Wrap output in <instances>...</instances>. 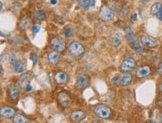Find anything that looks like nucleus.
Masks as SVG:
<instances>
[{
	"mask_svg": "<svg viewBox=\"0 0 162 123\" xmlns=\"http://www.w3.org/2000/svg\"><path fill=\"white\" fill-rule=\"evenodd\" d=\"M94 114L101 119H107L111 115V109L107 105L99 104L94 107Z\"/></svg>",
	"mask_w": 162,
	"mask_h": 123,
	"instance_id": "nucleus-1",
	"label": "nucleus"
},
{
	"mask_svg": "<svg viewBox=\"0 0 162 123\" xmlns=\"http://www.w3.org/2000/svg\"><path fill=\"white\" fill-rule=\"evenodd\" d=\"M136 66V62L134 60L133 57L131 56H126L123 59V61L121 62V65H120V70L122 72H129L131 70H133Z\"/></svg>",
	"mask_w": 162,
	"mask_h": 123,
	"instance_id": "nucleus-2",
	"label": "nucleus"
},
{
	"mask_svg": "<svg viewBox=\"0 0 162 123\" xmlns=\"http://www.w3.org/2000/svg\"><path fill=\"white\" fill-rule=\"evenodd\" d=\"M50 46L56 52H62L65 48V41L61 37H54L50 40Z\"/></svg>",
	"mask_w": 162,
	"mask_h": 123,
	"instance_id": "nucleus-3",
	"label": "nucleus"
},
{
	"mask_svg": "<svg viewBox=\"0 0 162 123\" xmlns=\"http://www.w3.org/2000/svg\"><path fill=\"white\" fill-rule=\"evenodd\" d=\"M69 52L74 56H80L84 53V47L78 42V41H72L69 44Z\"/></svg>",
	"mask_w": 162,
	"mask_h": 123,
	"instance_id": "nucleus-4",
	"label": "nucleus"
},
{
	"mask_svg": "<svg viewBox=\"0 0 162 123\" xmlns=\"http://www.w3.org/2000/svg\"><path fill=\"white\" fill-rule=\"evenodd\" d=\"M57 99H58V102L60 103V105L63 106V107H68L71 103L70 95H69L68 93H66V92H64V91H61L58 93Z\"/></svg>",
	"mask_w": 162,
	"mask_h": 123,
	"instance_id": "nucleus-5",
	"label": "nucleus"
},
{
	"mask_svg": "<svg viewBox=\"0 0 162 123\" xmlns=\"http://www.w3.org/2000/svg\"><path fill=\"white\" fill-rule=\"evenodd\" d=\"M99 15H100V17H101L103 20H105V21L113 20V18H114L113 11L111 10L109 7H107V6L101 7V9H100V12H99Z\"/></svg>",
	"mask_w": 162,
	"mask_h": 123,
	"instance_id": "nucleus-6",
	"label": "nucleus"
},
{
	"mask_svg": "<svg viewBox=\"0 0 162 123\" xmlns=\"http://www.w3.org/2000/svg\"><path fill=\"white\" fill-rule=\"evenodd\" d=\"M140 40L141 42L143 43V45H145L146 47H149V48H154V47L158 45L157 40L149 35H142L140 37Z\"/></svg>",
	"mask_w": 162,
	"mask_h": 123,
	"instance_id": "nucleus-7",
	"label": "nucleus"
},
{
	"mask_svg": "<svg viewBox=\"0 0 162 123\" xmlns=\"http://www.w3.org/2000/svg\"><path fill=\"white\" fill-rule=\"evenodd\" d=\"M0 114H1L2 118L8 119V118H13L15 115V111L13 108L9 107V106H3L0 109Z\"/></svg>",
	"mask_w": 162,
	"mask_h": 123,
	"instance_id": "nucleus-8",
	"label": "nucleus"
},
{
	"mask_svg": "<svg viewBox=\"0 0 162 123\" xmlns=\"http://www.w3.org/2000/svg\"><path fill=\"white\" fill-rule=\"evenodd\" d=\"M7 94L11 99L15 100L19 96V87L15 84H11L7 88Z\"/></svg>",
	"mask_w": 162,
	"mask_h": 123,
	"instance_id": "nucleus-9",
	"label": "nucleus"
},
{
	"mask_svg": "<svg viewBox=\"0 0 162 123\" xmlns=\"http://www.w3.org/2000/svg\"><path fill=\"white\" fill-rule=\"evenodd\" d=\"M54 80L57 84L59 85H63L65 84L68 80V77H67V74L63 71H57L54 75Z\"/></svg>",
	"mask_w": 162,
	"mask_h": 123,
	"instance_id": "nucleus-10",
	"label": "nucleus"
},
{
	"mask_svg": "<svg viewBox=\"0 0 162 123\" xmlns=\"http://www.w3.org/2000/svg\"><path fill=\"white\" fill-rule=\"evenodd\" d=\"M109 41L112 46H119L121 43V35L119 34V32L114 31L109 36Z\"/></svg>",
	"mask_w": 162,
	"mask_h": 123,
	"instance_id": "nucleus-11",
	"label": "nucleus"
},
{
	"mask_svg": "<svg viewBox=\"0 0 162 123\" xmlns=\"http://www.w3.org/2000/svg\"><path fill=\"white\" fill-rule=\"evenodd\" d=\"M150 72H151L150 67L147 65H144V66L139 67L137 69V71H136V76L138 78H144V77L148 76V75L150 74Z\"/></svg>",
	"mask_w": 162,
	"mask_h": 123,
	"instance_id": "nucleus-12",
	"label": "nucleus"
},
{
	"mask_svg": "<svg viewBox=\"0 0 162 123\" xmlns=\"http://www.w3.org/2000/svg\"><path fill=\"white\" fill-rule=\"evenodd\" d=\"M86 117V114L85 112L81 110H76V111H73L71 114H70V118L73 122H79L81 120H83Z\"/></svg>",
	"mask_w": 162,
	"mask_h": 123,
	"instance_id": "nucleus-13",
	"label": "nucleus"
},
{
	"mask_svg": "<svg viewBox=\"0 0 162 123\" xmlns=\"http://www.w3.org/2000/svg\"><path fill=\"white\" fill-rule=\"evenodd\" d=\"M47 60H48V62L51 64V65H55V64H57L60 60V57H59L58 52L50 51L48 53V55H47Z\"/></svg>",
	"mask_w": 162,
	"mask_h": 123,
	"instance_id": "nucleus-14",
	"label": "nucleus"
},
{
	"mask_svg": "<svg viewBox=\"0 0 162 123\" xmlns=\"http://www.w3.org/2000/svg\"><path fill=\"white\" fill-rule=\"evenodd\" d=\"M87 82H88V79L85 75H83V74L78 75L77 78H76V87L78 89L84 88L85 86L87 85Z\"/></svg>",
	"mask_w": 162,
	"mask_h": 123,
	"instance_id": "nucleus-15",
	"label": "nucleus"
},
{
	"mask_svg": "<svg viewBox=\"0 0 162 123\" xmlns=\"http://www.w3.org/2000/svg\"><path fill=\"white\" fill-rule=\"evenodd\" d=\"M29 80H30V74L25 73L23 75H21V77L18 79V86H19V88L27 87V85L29 84Z\"/></svg>",
	"mask_w": 162,
	"mask_h": 123,
	"instance_id": "nucleus-16",
	"label": "nucleus"
},
{
	"mask_svg": "<svg viewBox=\"0 0 162 123\" xmlns=\"http://www.w3.org/2000/svg\"><path fill=\"white\" fill-rule=\"evenodd\" d=\"M77 3L79 4V6L83 7L84 9H88V8L94 6L95 1L94 0H77Z\"/></svg>",
	"mask_w": 162,
	"mask_h": 123,
	"instance_id": "nucleus-17",
	"label": "nucleus"
},
{
	"mask_svg": "<svg viewBox=\"0 0 162 123\" xmlns=\"http://www.w3.org/2000/svg\"><path fill=\"white\" fill-rule=\"evenodd\" d=\"M12 69H13V71L16 72V73H21V72L24 71L25 67H24L23 63H21L20 61L16 60L15 62L12 64Z\"/></svg>",
	"mask_w": 162,
	"mask_h": 123,
	"instance_id": "nucleus-18",
	"label": "nucleus"
},
{
	"mask_svg": "<svg viewBox=\"0 0 162 123\" xmlns=\"http://www.w3.org/2000/svg\"><path fill=\"white\" fill-rule=\"evenodd\" d=\"M161 8H162L161 2H155V3L151 6L150 13H151L152 15H158L159 12H160V10H161Z\"/></svg>",
	"mask_w": 162,
	"mask_h": 123,
	"instance_id": "nucleus-19",
	"label": "nucleus"
},
{
	"mask_svg": "<svg viewBox=\"0 0 162 123\" xmlns=\"http://www.w3.org/2000/svg\"><path fill=\"white\" fill-rule=\"evenodd\" d=\"M131 81H132V75L130 73H126L123 74V76L121 77V81H120V83H121L122 85H128L129 83H131Z\"/></svg>",
	"mask_w": 162,
	"mask_h": 123,
	"instance_id": "nucleus-20",
	"label": "nucleus"
},
{
	"mask_svg": "<svg viewBox=\"0 0 162 123\" xmlns=\"http://www.w3.org/2000/svg\"><path fill=\"white\" fill-rule=\"evenodd\" d=\"M13 123H27V118L22 114H15L13 117Z\"/></svg>",
	"mask_w": 162,
	"mask_h": 123,
	"instance_id": "nucleus-21",
	"label": "nucleus"
},
{
	"mask_svg": "<svg viewBox=\"0 0 162 123\" xmlns=\"http://www.w3.org/2000/svg\"><path fill=\"white\" fill-rule=\"evenodd\" d=\"M126 38L129 42L133 43V41H135V36H134V33L130 28H127V30H126Z\"/></svg>",
	"mask_w": 162,
	"mask_h": 123,
	"instance_id": "nucleus-22",
	"label": "nucleus"
},
{
	"mask_svg": "<svg viewBox=\"0 0 162 123\" xmlns=\"http://www.w3.org/2000/svg\"><path fill=\"white\" fill-rule=\"evenodd\" d=\"M33 17H34L36 20H43L44 13L41 10H36L35 12L33 13Z\"/></svg>",
	"mask_w": 162,
	"mask_h": 123,
	"instance_id": "nucleus-23",
	"label": "nucleus"
},
{
	"mask_svg": "<svg viewBox=\"0 0 162 123\" xmlns=\"http://www.w3.org/2000/svg\"><path fill=\"white\" fill-rule=\"evenodd\" d=\"M131 46H132V48L135 50L137 54H141V53H142V48H141L140 44H139L137 41H134V42L131 44Z\"/></svg>",
	"mask_w": 162,
	"mask_h": 123,
	"instance_id": "nucleus-24",
	"label": "nucleus"
},
{
	"mask_svg": "<svg viewBox=\"0 0 162 123\" xmlns=\"http://www.w3.org/2000/svg\"><path fill=\"white\" fill-rule=\"evenodd\" d=\"M28 24H29V20H28V19H26V18H22L21 19V21H20V26L21 27H23V28H26V27L28 26Z\"/></svg>",
	"mask_w": 162,
	"mask_h": 123,
	"instance_id": "nucleus-25",
	"label": "nucleus"
},
{
	"mask_svg": "<svg viewBox=\"0 0 162 123\" xmlns=\"http://www.w3.org/2000/svg\"><path fill=\"white\" fill-rule=\"evenodd\" d=\"M65 36L67 38H70L72 36V31H71L70 27H66L65 28Z\"/></svg>",
	"mask_w": 162,
	"mask_h": 123,
	"instance_id": "nucleus-26",
	"label": "nucleus"
},
{
	"mask_svg": "<svg viewBox=\"0 0 162 123\" xmlns=\"http://www.w3.org/2000/svg\"><path fill=\"white\" fill-rule=\"evenodd\" d=\"M111 81H112L113 84H118L120 81H121V78H119V76H117V75H116V76H114L112 78V80H111Z\"/></svg>",
	"mask_w": 162,
	"mask_h": 123,
	"instance_id": "nucleus-27",
	"label": "nucleus"
},
{
	"mask_svg": "<svg viewBox=\"0 0 162 123\" xmlns=\"http://www.w3.org/2000/svg\"><path fill=\"white\" fill-rule=\"evenodd\" d=\"M39 30H40V27H39L38 25H36V24L33 25V27H32V31H33V33H34V34H36V33H37V32H39Z\"/></svg>",
	"mask_w": 162,
	"mask_h": 123,
	"instance_id": "nucleus-28",
	"label": "nucleus"
},
{
	"mask_svg": "<svg viewBox=\"0 0 162 123\" xmlns=\"http://www.w3.org/2000/svg\"><path fill=\"white\" fill-rule=\"evenodd\" d=\"M157 72H158V73L160 74V75H162V62H161L160 64H159L158 67H157Z\"/></svg>",
	"mask_w": 162,
	"mask_h": 123,
	"instance_id": "nucleus-29",
	"label": "nucleus"
},
{
	"mask_svg": "<svg viewBox=\"0 0 162 123\" xmlns=\"http://www.w3.org/2000/svg\"><path fill=\"white\" fill-rule=\"evenodd\" d=\"M31 89H32L31 85H30V84H28V85H27V87H26V91H27V92L31 91Z\"/></svg>",
	"mask_w": 162,
	"mask_h": 123,
	"instance_id": "nucleus-30",
	"label": "nucleus"
},
{
	"mask_svg": "<svg viewBox=\"0 0 162 123\" xmlns=\"http://www.w3.org/2000/svg\"><path fill=\"white\" fill-rule=\"evenodd\" d=\"M50 3H51V5H56L57 0H51V1H50Z\"/></svg>",
	"mask_w": 162,
	"mask_h": 123,
	"instance_id": "nucleus-31",
	"label": "nucleus"
},
{
	"mask_svg": "<svg viewBox=\"0 0 162 123\" xmlns=\"http://www.w3.org/2000/svg\"><path fill=\"white\" fill-rule=\"evenodd\" d=\"M158 16H159V18L161 19V21H162V8H161V10H160V12H159V14H158Z\"/></svg>",
	"mask_w": 162,
	"mask_h": 123,
	"instance_id": "nucleus-32",
	"label": "nucleus"
},
{
	"mask_svg": "<svg viewBox=\"0 0 162 123\" xmlns=\"http://www.w3.org/2000/svg\"><path fill=\"white\" fill-rule=\"evenodd\" d=\"M31 58H32V60H33V61H34V62H35V61H36V56H35L34 54H31Z\"/></svg>",
	"mask_w": 162,
	"mask_h": 123,
	"instance_id": "nucleus-33",
	"label": "nucleus"
},
{
	"mask_svg": "<svg viewBox=\"0 0 162 123\" xmlns=\"http://www.w3.org/2000/svg\"><path fill=\"white\" fill-rule=\"evenodd\" d=\"M159 90H160V91L162 92V83H161L160 85H159Z\"/></svg>",
	"mask_w": 162,
	"mask_h": 123,
	"instance_id": "nucleus-34",
	"label": "nucleus"
},
{
	"mask_svg": "<svg viewBox=\"0 0 162 123\" xmlns=\"http://www.w3.org/2000/svg\"><path fill=\"white\" fill-rule=\"evenodd\" d=\"M92 123H102V122H100V121H93Z\"/></svg>",
	"mask_w": 162,
	"mask_h": 123,
	"instance_id": "nucleus-35",
	"label": "nucleus"
},
{
	"mask_svg": "<svg viewBox=\"0 0 162 123\" xmlns=\"http://www.w3.org/2000/svg\"><path fill=\"white\" fill-rule=\"evenodd\" d=\"M118 123H127L126 121H119Z\"/></svg>",
	"mask_w": 162,
	"mask_h": 123,
	"instance_id": "nucleus-36",
	"label": "nucleus"
},
{
	"mask_svg": "<svg viewBox=\"0 0 162 123\" xmlns=\"http://www.w3.org/2000/svg\"><path fill=\"white\" fill-rule=\"evenodd\" d=\"M141 1H143V2H147V1H149V0H141Z\"/></svg>",
	"mask_w": 162,
	"mask_h": 123,
	"instance_id": "nucleus-37",
	"label": "nucleus"
},
{
	"mask_svg": "<svg viewBox=\"0 0 162 123\" xmlns=\"http://www.w3.org/2000/svg\"><path fill=\"white\" fill-rule=\"evenodd\" d=\"M161 123H162V118H161Z\"/></svg>",
	"mask_w": 162,
	"mask_h": 123,
	"instance_id": "nucleus-38",
	"label": "nucleus"
}]
</instances>
